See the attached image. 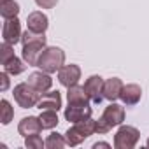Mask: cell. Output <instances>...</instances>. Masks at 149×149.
<instances>
[{
	"mask_svg": "<svg viewBox=\"0 0 149 149\" xmlns=\"http://www.w3.org/2000/svg\"><path fill=\"white\" fill-rule=\"evenodd\" d=\"M0 79H2V88H0V90L6 91V90L9 88V76H7V72H6V70L0 74Z\"/></svg>",
	"mask_w": 149,
	"mask_h": 149,
	"instance_id": "cell-26",
	"label": "cell"
},
{
	"mask_svg": "<svg viewBox=\"0 0 149 149\" xmlns=\"http://www.w3.org/2000/svg\"><path fill=\"white\" fill-rule=\"evenodd\" d=\"M21 42H23V60L28 65L37 67V60H39L40 53L46 49V35L26 28V32L21 37Z\"/></svg>",
	"mask_w": 149,
	"mask_h": 149,
	"instance_id": "cell-1",
	"label": "cell"
},
{
	"mask_svg": "<svg viewBox=\"0 0 149 149\" xmlns=\"http://www.w3.org/2000/svg\"><path fill=\"white\" fill-rule=\"evenodd\" d=\"M0 14L4 19H13L18 18L19 14V4L14 0H0Z\"/></svg>",
	"mask_w": 149,
	"mask_h": 149,
	"instance_id": "cell-18",
	"label": "cell"
},
{
	"mask_svg": "<svg viewBox=\"0 0 149 149\" xmlns=\"http://www.w3.org/2000/svg\"><path fill=\"white\" fill-rule=\"evenodd\" d=\"M102 119L105 121V125L109 128L119 126L125 121V109L121 105H118V104H111L109 107H105V111L102 114Z\"/></svg>",
	"mask_w": 149,
	"mask_h": 149,
	"instance_id": "cell-11",
	"label": "cell"
},
{
	"mask_svg": "<svg viewBox=\"0 0 149 149\" xmlns=\"http://www.w3.org/2000/svg\"><path fill=\"white\" fill-rule=\"evenodd\" d=\"M25 146H26L28 149H42V147L46 146V142L39 137V133H35V135L25 137Z\"/></svg>",
	"mask_w": 149,
	"mask_h": 149,
	"instance_id": "cell-23",
	"label": "cell"
},
{
	"mask_svg": "<svg viewBox=\"0 0 149 149\" xmlns=\"http://www.w3.org/2000/svg\"><path fill=\"white\" fill-rule=\"evenodd\" d=\"M42 125H40V119L35 118V116H28V118H23L18 125V132L19 135L23 137H28V135H35V133H40Z\"/></svg>",
	"mask_w": 149,
	"mask_h": 149,
	"instance_id": "cell-14",
	"label": "cell"
},
{
	"mask_svg": "<svg viewBox=\"0 0 149 149\" xmlns=\"http://www.w3.org/2000/svg\"><path fill=\"white\" fill-rule=\"evenodd\" d=\"M67 100H68V104H74V105L90 104V97H88L84 86H77V84H74V86L68 88V91H67Z\"/></svg>",
	"mask_w": 149,
	"mask_h": 149,
	"instance_id": "cell-17",
	"label": "cell"
},
{
	"mask_svg": "<svg viewBox=\"0 0 149 149\" xmlns=\"http://www.w3.org/2000/svg\"><path fill=\"white\" fill-rule=\"evenodd\" d=\"M14 56V51H13V44H7V42H4L2 46H0V61L2 63H6L9 58H13Z\"/></svg>",
	"mask_w": 149,
	"mask_h": 149,
	"instance_id": "cell-24",
	"label": "cell"
},
{
	"mask_svg": "<svg viewBox=\"0 0 149 149\" xmlns=\"http://www.w3.org/2000/svg\"><path fill=\"white\" fill-rule=\"evenodd\" d=\"M147 147H149V139H147Z\"/></svg>",
	"mask_w": 149,
	"mask_h": 149,
	"instance_id": "cell-28",
	"label": "cell"
},
{
	"mask_svg": "<svg viewBox=\"0 0 149 149\" xmlns=\"http://www.w3.org/2000/svg\"><path fill=\"white\" fill-rule=\"evenodd\" d=\"M98 147H111L107 142H97V144H93V149H98Z\"/></svg>",
	"mask_w": 149,
	"mask_h": 149,
	"instance_id": "cell-27",
	"label": "cell"
},
{
	"mask_svg": "<svg viewBox=\"0 0 149 149\" xmlns=\"http://www.w3.org/2000/svg\"><path fill=\"white\" fill-rule=\"evenodd\" d=\"M123 86H125V84L121 83L119 77H111V79H107L105 84H104V98L109 100V102L118 100V98L121 97V90H123Z\"/></svg>",
	"mask_w": 149,
	"mask_h": 149,
	"instance_id": "cell-15",
	"label": "cell"
},
{
	"mask_svg": "<svg viewBox=\"0 0 149 149\" xmlns=\"http://www.w3.org/2000/svg\"><path fill=\"white\" fill-rule=\"evenodd\" d=\"M140 97H142V90L139 84H126V86H123L119 98L123 100L125 105H135V104H139Z\"/></svg>",
	"mask_w": 149,
	"mask_h": 149,
	"instance_id": "cell-16",
	"label": "cell"
},
{
	"mask_svg": "<svg viewBox=\"0 0 149 149\" xmlns=\"http://www.w3.org/2000/svg\"><path fill=\"white\" fill-rule=\"evenodd\" d=\"M65 146H67L65 137L60 135V133H56V132L49 133V137L46 139V147H49V149H61V147H65Z\"/></svg>",
	"mask_w": 149,
	"mask_h": 149,
	"instance_id": "cell-21",
	"label": "cell"
},
{
	"mask_svg": "<svg viewBox=\"0 0 149 149\" xmlns=\"http://www.w3.org/2000/svg\"><path fill=\"white\" fill-rule=\"evenodd\" d=\"M37 107L40 111H60L61 109V95L60 91H49V93H44L39 102H37Z\"/></svg>",
	"mask_w": 149,
	"mask_h": 149,
	"instance_id": "cell-13",
	"label": "cell"
},
{
	"mask_svg": "<svg viewBox=\"0 0 149 149\" xmlns=\"http://www.w3.org/2000/svg\"><path fill=\"white\" fill-rule=\"evenodd\" d=\"M2 37H4V42L13 44V46H16V44L21 40L23 33H21V23H19L18 18L6 19L4 28H2Z\"/></svg>",
	"mask_w": 149,
	"mask_h": 149,
	"instance_id": "cell-8",
	"label": "cell"
},
{
	"mask_svg": "<svg viewBox=\"0 0 149 149\" xmlns=\"http://www.w3.org/2000/svg\"><path fill=\"white\" fill-rule=\"evenodd\" d=\"M13 95H14V100L18 102V105L23 107V109L35 107L37 102H39V98H40V93L37 90H33L28 83H19L14 88Z\"/></svg>",
	"mask_w": 149,
	"mask_h": 149,
	"instance_id": "cell-4",
	"label": "cell"
},
{
	"mask_svg": "<svg viewBox=\"0 0 149 149\" xmlns=\"http://www.w3.org/2000/svg\"><path fill=\"white\" fill-rule=\"evenodd\" d=\"M56 112H58V111H40L39 119H40V125H42L44 130H53V128L60 123Z\"/></svg>",
	"mask_w": 149,
	"mask_h": 149,
	"instance_id": "cell-19",
	"label": "cell"
},
{
	"mask_svg": "<svg viewBox=\"0 0 149 149\" xmlns=\"http://www.w3.org/2000/svg\"><path fill=\"white\" fill-rule=\"evenodd\" d=\"M4 65V70L7 72V74H11V76H18V74H21V72H25V68H26V65L14 54L13 58H9L6 63H2Z\"/></svg>",
	"mask_w": 149,
	"mask_h": 149,
	"instance_id": "cell-20",
	"label": "cell"
},
{
	"mask_svg": "<svg viewBox=\"0 0 149 149\" xmlns=\"http://www.w3.org/2000/svg\"><path fill=\"white\" fill-rule=\"evenodd\" d=\"M28 84H30L33 90H37L39 93H46V91L51 90L53 79H51L49 74L44 72V70H40V72H32L30 76H28Z\"/></svg>",
	"mask_w": 149,
	"mask_h": 149,
	"instance_id": "cell-10",
	"label": "cell"
},
{
	"mask_svg": "<svg viewBox=\"0 0 149 149\" xmlns=\"http://www.w3.org/2000/svg\"><path fill=\"white\" fill-rule=\"evenodd\" d=\"M93 133H95V121L93 119H86V121H81V123H74L65 132L67 146H79L81 142H84Z\"/></svg>",
	"mask_w": 149,
	"mask_h": 149,
	"instance_id": "cell-3",
	"label": "cell"
},
{
	"mask_svg": "<svg viewBox=\"0 0 149 149\" xmlns=\"http://www.w3.org/2000/svg\"><path fill=\"white\" fill-rule=\"evenodd\" d=\"M26 25H28V30L32 32H37V33H46L47 26H49V19L44 13L40 11H33L28 14L26 18Z\"/></svg>",
	"mask_w": 149,
	"mask_h": 149,
	"instance_id": "cell-12",
	"label": "cell"
},
{
	"mask_svg": "<svg viewBox=\"0 0 149 149\" xmlns=\"http://www.w3.org/2000/svg\"><path fill=\"white\" fill-rule=\"evenodd\" d=\"M140 133L135 126H119V130L114 135V147L116 149H132L139 142Z\"/></svg>",
	"mask_w": 149,
	"mask_h": 149,
	"instance_id": "cell-5",
	"label": "cell"
},
{
	"mask_svg": "<svg viewBox=\"0 0 149 149\" xmlns=\"http://www.w3.org/2000/svg\"><path fill=\"white\" fill-rule=\"evenodd\" d=\"M104 84H105V81L100 76H90L86 79L84 90H86V93H88L91 102H95V104L102 102V98H104Z\"/></svg>",
	"mask_w": 149,
	"mask_h": 149,
	"instance_id": "cell-9",
	"label": "cell"
},
{
	"mask_svg": "<svg viewBox=\"0 0 149 149\" xmlns=\"http://www.w3.org/2000/svg\"><path fill=\"white\" fill-rule=\"evenodd\" d=\"M0 109H2V116H0V119H2V125H9L11 121H13V116H14V111H13V107H11V104L7 102V100H2L0 102Z\"/></svg>",
	"mask_w": 149,
	"mask_h": 149,
	"instance_id": "cell-22",
	"label": "cell"
},
{
	"mask_svg": "<svg viewBox=\"0 0 149 149\" xmlns=\"http://www.w3.org/2000/svg\"><path fill=\"white\" fill-rule=\"evenodd\" d=\"M63 63H65V51L60 49V47H56V46L46 47V49L40 53L39 60H37V67H39L40 70L47 72V74L58 72V70L63 67Z\"/></svg>",
	"mask_w": 149,
	"mask_h": 149,
	"instance_id": "cell-2",
	"label": "cell"
},
{
	"mask_svg": "<svg viewBox=\"0 0 149 149\" xmlns=\"http://www.w3.org/2000/svg\"><path fill=\"white\" fill-rule=\"evenodd\" d=\"M91 114H93V111H91L90 104H83V105L68 104V107L65 109V119L70 123H81V121L91 119Z\"/></svg>",
	"mask_w": 149,
	"mask_h": 149,
	"instance_id": "cell-7",
	"label": "cell"
},
{
	"mask_svg": "<svg viewBox=\"0 0 149 149\" xmlns=\"http://www.w3.org/2000/svg\"><path fill=\"white\" fill-rule=\"evenodd\" d=\"M79 79H81V68H79L77 65H74V63L63 65V67L58 70V81H60V84L65 86V88H70V86H74V84H77Z\"/></svg>",
	"mask_w": 149,
	"mask_h": 149,
	"instance_id": "cell-6",
	"label": "cell"
},
{
	"mask_svg": "<svg viewBox=\"0 0 149 149\" xmlns=\"http://www.w3.org/2000/svg\"><path fill=\"white\" fill-rule=\"evenodd\" d=\"M35 4H37L40 9H53V7L58 4V0H35Z\"/></svg>",
	"mask_w": 149,
	"mask_h": 149,
	"instance_id": "cell-25",
	"label": "cell"
}]
</instances>
